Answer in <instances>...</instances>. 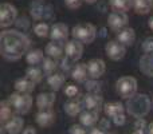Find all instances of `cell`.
<instances>
[{
    "instance_id": "4fadbf2b",
    "label": "cell",
    "mask_w": 153,
    "mask_h": 134,
    "mask_svg": "<svg viewBox=\"0 0 153 134\" xmlns=\"http://www.w3.org/2000/svg\"><path fill=\"white\" fill-rule=\"evenodd\" d=\"M45 54L47 56H50V58L58 61V59H61L62 56H63V54H66V46L61 42H54V40H51V42L47 43V46H46Z\"/></svg>"
},
{
    "instance_id": "f6af8a7d",
    "label": "cell",
    "mask_w": 153,
    "mask_h": 134,
    "mask_svg": "<svg viewBox=\"0 0 153 134\" xmlns=\"http://www.w3.org/2000/svg\"><path fill=\"white\" fill-rule=\"evenodd\" d=\"M85 1H86L87 4H94V3H97V0H85Z\"/></svg>"
},
{
    "instance_id": "f35d334b",
    "label": "cell",
    "mask_w": 153,
    "mask_h": 134,
    "mask_svg": "<svg viewBox=\"0 0 153 134\" xmlns=\"http://www.w3.org/2000/svg\"><path fill=\"white\" fill-rule=\"evenodd\" d=\"M98 127H100V129H102L103 132L108 133V130L110 129V121H109L108 118L100 119V122H98Z\"/></svg>"
},
{
    "instance_id": "ba28073f",
    "label": "cell",
    "mask_w": 153,
    "mask_h": 134,
    "mask_svg": "<svg viewBox=\"0 0 153 134\" xmlns=\"http://www.w3.org/2000/svg\"><path fill=\"white\" fill-rule=\"evenodd\" d=\"M128 15L125 12H111L108 18V24L113 31H117L120 32L121 30L126 28V24H128Z\"/></svg>"
},
{
    "instance_id": "d4e9b609",
    "label": "cell",
    "mask_w": 153,
    "mask_h": 134,
    "mask_svg": "<svg viewBox=\"0 0 153 134\" xmlns=\"http://www.w3.org/2000/svg\"><path fill=\"white\" fill-rule=\"evenodd\" d=\"M45 54L42 50L36 48V50H30L28 54L26 55V61L30 66H38V64L45 62Z\"/></svg>"
},
{
    "instance_id": "7dc6e473",
    "label": "cell",
    "mask_w": 153,
    "mask_h": 134,
    "mask_svg": "<svg viewBox=\"0 0 153 134\" xmlns=\"http://www.w3.org/2000/svg\"><path fill=\"white\" fill-rule=\"evenodd\" d=\"M39 1H43V0H39Z\"/></svg>"
},
{
    "instance_id": "30bf717a",
    "label": "cell",
    "mask_w": 153,
    "mask_h": 134,
    "mask_svg": "<svg viewBox=\"0 0 153 134\" xmlns=\"http://www.w3.org/2000/svg\"><path fill=\"white\" fill-rule=\"evenodd\" d=\"M70 34H71V32H70L67 24H65V23H55L51 26L50 38L54 42H61V43L66 42Z\"/></svg>"
},
{
    "instance_id": "6da1fadb",
    "label": "cell",
    "mask_w": 153,
    "mask_h": 134,
    "mask_svg": "<svg viewBox=\"0 0 153 134\" xmlns=\"http://www.w3.org/2000/svg\"><path fill=\"white\" fill-rule=\"evenodd\" d=\"M30 39L24 32L18 30H3L0 34V54L11 62L19 61L28 54Z\"/></svg>"
},
{
    "instance_id": "52a82bcc",
    "label": "cell",
    "mask_w": 153,
    "mask_h": 134,
    "mask_svg": "<svg viewBox=\"0 0 153 134\" xmlns=\"http://www.w3.org/2000/svg\"><path fill=\"white\" fill-rule=\"evenodd\" d=\"M105 53L111 61L117 62L124 59L125 54H126V47L122 43H120L118 40H110L105 46Z\"/></svg>"
},
{
    "instance_id": "cb8c5ba5",
    "label": "cell",
    "mask_w": 153,
    "mask_h": 134,
    "mask_svg": "<svg viewBox=\"0 0 153 134\" xmlns=\"http://www.w3.org/2000/svg\"><path fill=\"white\" fill-rule=\"evenodd\" d=\"M35 84L32 81H30L27 76H24V78H19L16 79L15 84H13V87H15L16 93H23V94H30V93H32L35 90Z\"/></svg>"
},
{
    "instance_id": "4dcf8cb0",
    "label": "cell",
    "mask_w": 153,
    "mask_h": 134,
    "mask_svg": "<svg viewBox=\"0 0 153 134\" xmlns=\"http://www.w3.org/2000/svg\"><path fill=\"white\" fill-rule=\"evenodd\" d=\"M50 30H51V27H48V24L47 23H38V24H35V27H34V32H35V35L36 36H39V38H46V36H50Z\"/></svg>"
},
{
    "instance_id": "836d02e7",
    "label": "cell",
    "mask_w": 153,
    "mask_h": 134,
    "mask_svg": "<svg viewBox=\"0 0 153 134\" xmlns=\"http://www.w3.org/2000/svg\"><path fill=\"white\" fill-rule=\"evenodd\" d=\"M143 51L145 54H153V36L146 38L145 40L143 42Z\"/></svg>"
},
{
    "instance_id": "b9f144b4",
    "label": "cell",
    "mask_w": 153,
    "mask_h": 134,
    "mask_svg": "<svg viewBox=\"0 0 153 134\" xmlns=\"http://www.w3.org/2000/svg\"><path fill=\"white\" fill-rule=\"evenodd\" d=\"M146 134H153V122L148 126V130H146Z\"/></svg>"
},
{
    "instance_id": "603a6c76",
    "label": "cell",
    "mask_w": 153,
    "mask_h": 134,
    "mask_svg": "<svg viewBox=\"0 0 153 134\" xmlns=\"http://www.w3.org/2000/svg\"><path fill=\"white\" fill-rule=\"evenodd\" d=\"M138 66L144 75L153 78V54H144L140 58Z\"/></svg>"
},
{
    "instance_id": "8d00e7d4",
    "label": "cell",
    "mask_w": 153,
    "mask_h": 134,
    "mask_svg": "<svg viewBox=\"0 0 153 134\" xmlns=\"http://www.w3.org/2000/svg\"><path fill=\"white\" fill-rule=\"evenodd\" d=\"M149 125L146 124V121L144 118H137L134 121V129L136 130H148Z\"/></svg>"
},
{
    "instance_id": "3957f363",
    "label": "cell",
    "mask_w": 153,
    "mask_h": 134,
    "mask_svg": "<svg viewBox=\"0 0 153 134\" xmlns=\"http://www.w3.org/2000/svg\"><path fill=\"white\" fill-rule=\"evenodd\" d=\"M71 36L73 39L79 40L83 44H90L97 36V28L91 23H79L73 27Z\"/></svg>"
},
{
    "instance_id": "83f0119b",
    "label": "cell",
    "mask_w": 153,
    "mask_h": 134,
    "mask_svg": "<svg viewBox=\"0 0 153 134\" xmlns=\"http://www.w3.org/2000/svg\"><path fill=\"white\" fill-rule=\"evenodd\" d=\"M133 8L140 15H146L153 8V0H133Z\"/></svg>"
},
{
    "instance_id": "74e56055",
    "label": "cell",
    "mask_w": 153,
    "mask_h": 134,
    "mask_svg": "<svg viewBox=\"0 0 153 134\" xmlns=\"http://www.w3.org/2000/svg\"><path fill=\"white\" fill-rule=\"evenodd\" d=\"M111 121H113V124L116 125V126H124L125 122H126V117H125V113H124V114H120V115L114 117V118H111Z\"/></svg>"
},
{
    "instance_id": "7a4b0ae2",
    "label": "cell",
    "mask_w": 153,
    "mask_h": 134,
    "mask_svg": "<svg viewBox=\"0 0 153 134\" xmlns=\"http://www.w3.org/2000/svg\"><path fill=\"white\" fill-rule=\"evenodd\" d=\"M151 105L152 102L148 95L144 94V93H137L130 99L126 101L125 109H126V113L129 115L134 117L137 119V118H144L151 111Z\"/></svg>"
},
{
    "instance_id": "7bdbcfd3",
    "label": "cell",
    "mask_w": 153,
    "mask_h": 134,
    "mask_svg": "<svg viewBox=\"0 0 153 134\" xmlns=\"http://www.w3.org/2000/svg\"><path fill=\"white\" fill-rule=\"evenodd\" d=\"M132 134H145V130H133Z\"/></svg>"
},
{
    "instance_id": "4316f807",
    "label": "cell",
    "mask_w": 153,
    "mask_h": 134,
    "mask_svg": "<svg viewBox=\"0 0 153 134\" xmlns=\"http://www.w3.org/2000/svg\"><path fill=\"white\" fill-rule=\"evenodd\" d=\"M109 4L114 12L126 13L133 7V0H109Z\"/></svg>"
},
{
    "instance_id": "e0dca14e",
    "label": "cell",
    "mask_w": 153,
    "mask_h": 134,
    "mask_svg": "<svg viewBox=\"0 0 153 134\" xmlns=\"http://www.w3.org/2000/svg\"><path fill=\"white\" fill-rule=\"evenodd\" d=\"M117 40L125 46V47H130L134 44L136 42V31L132 27H126V28L121 30L117 34Z\"/></svg>"
},
{
    "instance_id": "bcb514c9",
    "label": "cell",
    "mask_w": 153,
    "mask_h": 134,
    "mask_svg": "<svg viewBox=\"0 0 153 134\" xmlns=\"http://www.w3.org/2000/svg\"><path fill=\"white\" fill-rule=\"evenodd\" d=\"M152 103H153V98H152Z\"/></svg>"
},
{
    "instance_id": "8992f818",
    "label": "cell",
    "mask_w": 153,
    "mask_h": 134,
    "mask_svg": "<svg viewBox=\"0 0 153 134\" xmlns=\"http://www.w3.org/2000/svg\"><path fill=\"white\" fill-rule=\"evenodd\" d=\"M18 18V10L11 3H3L0 5V27L8 28L16 21Z\"/></svg>"
},
{
    "instance_id": "7402d4cb",
    "label": "cell",
    "mask_w": 153,
    "mask_h": 134,
    "mask_svg": "<svg viewBox=\"0 0 153 134\" xmlns=\"http://www.w3.org/2000/svg\"><path fill=\"white\" fill-rule=\"evenodd\" d=\"M65 82H66V75L62 71H56V73L48 75V78H47V83L50 86V89L53 90V93L61 90Z\"/></svg>"
},
{
    "instance_id": "e575fe53",
    "label": "cell",
    "mask_w": 153,
    "mask_h": 134,
    "mask_svg": "<svg viewBox=\"0 0 153 134\" xmlns=\"http://www.w3.org/2000/svg\"><path fill=\"white\" fill-rule=\"evenodd\" d=\"M70 134H89L87 129L83 126V125H71L70 126V130H69Z\"/></svg>"
},
{
    "instance_id": "8fae6325",
    "label": "cell",
    "mask_w": 153,
    "mask_h": 134,
    "mask_svg": "<svg viewBox=\"0 0 153 134\" xmlns=\"http://www.w3.org/2000/svg\"><path fill=\"white\" fill-rule=\"evenodd\" d=\"M82 102H83V107L87 110H94L100 113L101 109H103V98L101 94H91V93H87L83 98H82Z\"/></svg>"
},
{
    "instance_id": "1f68e13d",
    "label": "cell",
    "mask_w": 153,
    "mask_h": 134,
    "mask_svg": "<svg viewBox=\"0 0 153 134\" xmlns=\"http://www.w3.org/2000/svg\"><path fill=\"white\" fill-rule=\"evenodd\" d=\"M86 90L91 94H100L101 93V89H102V83L98 82L97 79H91V81H87L86 82Z\"/></svg>"
},
{
    "instance_id": "f546056e",
    "label": "cell",
    "mask_w": 153,
    "mask_h": 134,
    "mask_svg": "<svg viewBox=\"0 0 153 134\" xmlns=\"http://www.w3.org/2000/svg\"><path fill=\"white\" fill-rule=\"evenodd\" d=\"M42 70L45 71V74H47V75H51V74L56 73V70H58V62H56V59H53V58H50V56H47V58L45 59V62L42 63Z\"/></svg>"
},
{
    "instance_id": "9c48e42d",
    "label": "cell",
    "mask_w": 153,
    "mask_h": 134,
    "mask_svg": "<svg viewBox=\"0 0 153 134\" xmlns=\"http://www.w3.org/2000/svg\"><path fill=\"white\" fill-rule=\"evenodd\" d=\"M65 55L73 62H78L83 55V43L76 39L66 42V54Z\"/></svg>"
},
{
    "instance_id": "44dd1931",
    "label": "cell",
    "mask_w": 153,
    "mask_h": 134,
    "mask_svg": "<svg viewBox=\"0 0 153 134\" xmlns=\"http://www.w3.org/2000/svg\"><path fill=\"white\" fill-rule=\"evenodd\" d=\"M125 110L126 109L121 102H108L103 106V113L109 118H114V117L120 115V114H124Z\"/></svg>"
},
{
    "instance_id": "ffe728a7",
    "label": "cell",
    "mask_w": 153,
    "mask_h": 134,
    "mask_svg": "<svg viewBox=\"0 0 153 134\" xmlns=\"http://www.w3.org/2000/svg\"><path fill=\"white\" fill-rule=\"evenodd\" d=\"M71 78L78 83H86L89 76V70H87V63H78L73 67L71 70Z\"/></svg>"
},
{
    "instance_id": "60d3db41",
    "label": "cell",
    "mask_w": 153,
    "mask_h": 134,
    "mask_svg": "<svg viewBox=\"0 0 153 134\" xmlns=\"http://www.w3.org/2000/svg\"><path fill=\"white\" fill-rule=\"evenodd\" d=\"M89 134H108V133H106V132H103V130L102 129H100V127H93V129L91 130H90V133Z\"/></svg>"
},
{
    "instance_id": "ac0fdd59",
    "label": "cell",
    "mask_w": 153,
    "mask_h": 134,
    "mask_svg": "<svg viewBox=\"0 0 153 134\" xmlns=\"http://www.w3.org/2000/svg\"><path fill=\"white\" fill-rule=\"evenodd\" d=\"M79 122H81V125H83L85 127L94 126L97 122H100V113L94 111V110H87V109H85L81 113V115H79Z\"/></svg>"
},
{
    "instance_id": "d6986e66",
    "label": "cell",
    "mask_w": 153,
    "mask_h": 134,
    "mask_svg": "<svg viewBox=\"0 0 153 134\" xmlns=\"http://www.w3.org/2000/svg\"><path fill=\"white\" fill-rule=\"evenodd\" d=\"M5 127L8 134H20L24 130V119L19 115H13L10 121L5 125H3Z\"/></svg>"
},
{
    "instance_id": "277c9868",
    "label": "cell",
    "mask_w": 153,
    "mask_h": 134,
    "mask_svg": "<svg viewBox=\"0 0 153 134\" xmlns=\"http://www.w3.org/2000/svg\"><path fill=\"white\" fill-rule=\"evenodd\" d=\"M8 102L11 103L13 111L16 114H27L32 107V97L23 93H13L8 97Z\"/></svg>"
},
{
    "instance_id": "484cf974",
    "label": "cell",
    "mask_w": 153,
    "mask_h": 134,
    "mask_svg": "<svg viewBox=\"0 0 153 134\" xmlns=\"http://www.w3.org/2000/svg\"><path fill=\"white\" fill-rule=\"evenodd\" d=\"M12 106L8 102V99H4L0 102V122L1 125H5L11 118H12Z\"/></svg>"
},
{
    "instance_id": "d590c367",
    "label": "cell",
    "mask_w": 153,
    "mask_h": 134,
    "mask_svg": "<svg viewBox=\"0 0 153 134\" xmlns=\"http://www.w3.org/2000/svg\"><path fill=\"white\" fill-rule=\"evenodd\" d=\"M83 1L85 0H65V4H66V7L70 8V10H76V8L81 7Z\"/></svg>"
},
{
    "instance_id": "c3c4849f",
    "label": "cell",
    "mask_w": 153,
    "mask_h": 134,
    "mask_svg": "<svg viewBox=\"0 0 153 134\" xmlns=\"http://www.w3.org/2000/svg\"><path fill=\"white\" fill-rule=\"evenodd\" d=\"M110 134H114V133H110Z\"/></svg>"
},
{
    "instance_id": "5bb4252c",
    "label": "cell",
    "mask_w": 153,
    "mask_h": 134,
    "mask_svg": "<svg viewBox=\"0 0 153 134\" xmlns=\"http://www.w3.org/2000/svg\"><path fill=\"white\" fill-rule=\"evenodd\" d=\"M63 110L66 111V114L70 117L81 115V113L83 111V102H82V99H79V98H70L63 105Z\"/></svg>"
},
{
    "instance_id": "f1b7e54d",
    "label": "cell",
    "mask_w": 153,
    "mask_h": 134,
    "mask_svg": "<svg viewBox=\"0 0 153 134\" xmlns=\"http://www.w3.org/2000/svg\"><path fill=\"white\" fill-rule=\"evenodd\" d=\"M43 73H45V71H43L42 68H39L38 66H30L26 70V76L30 79V81L34 82V83H39V82H42V79H43Z\"/></svg>"
},
{
    "instance_id": "5b68a950",
    "label": "cell",
    "mask_w": 153,
    "mask_h": 134,
    "mask_svg": "<svg viewBox=\"0 0 153 134\" xmlns=\"http://www.w3.org/2000/svg\"><path fill=\"white\" fill-rule=\"evenodd\" d=\"M116 90L121 98L130 99L137 94V79L133 76H121L116 83Z\"/></svg>"
},
{
    "instance_id": "ab89813d",
    "label": "cell",
    "mask_w": 153,
    "mask_h": 134,
    "mask_svg": "<svg viewBox=\"0 0 153 134\" xmlns=\"http://www.w3.org/2000/svg\"><path fill=\"white\" fill-rule=\"evenodd\" d=\"M22 134H36V129L34 126H27V127H24Z\"/></svg>"
},
{
    "instance_id": "ee69618b",
    "label": "cell",
    "mask_w": 153,
    "mask_h": 134,
    "mask_svg": "<svg viewBox=\"0 0 153 134\" xmlns=\"http://www.w3.org/2000/svg\"><path fill=\"white\" fill-rule=\"evenodd\" d=\"M148 26H149V28L151 30H153V16L151 19H149V21H148Z\"/></svg>"
},
{
    "instance_id": "9a60e30c",
    "label": "cell",
    "mask_w": 153,
    "mask_h": 134,
    "mask_svg": "<svg viewBox=\"0 0 153 134\" xmlns=\"http://www.w3.org/2000/svg\"><path fill=\"white\" fill-rule=\"evenodd\" d=\"M56 101L54 93H40L36 97V106L39 110H50Z\"/></svg>"
},
{
    "instance_id": "2e32d148",
    "label": "cell",
    "mask_w": 153,
    "mask_h": 134,
    "mask_svg": "<svg viewBox=\"0 0 153 134\" xmlns=\"http://www.w3.org/2000/svg\"><path fill=\"white\" fill-rule=\"evenodd\" d=\"M35 121L40 127H48L54 124L55 121V114H54L53 109L50 110H39L35 117Z\"/></svg>"
},
{
    "instance_id": "7c38bea8",
    "label": "cell",
    "mask_w": 153,
    "mask_h": 134,
    "mask_svg": "<svg viewBox=\"0 0 153 134\" xmlns=\"http://www.w3.org/2000/svg\"><path fill=\"white\" fill-rule=\"evenodd\" d=\"M87 70H89V76L91 79H100L101 76L105 74L106 71V64L102 59L100 58H94V59H90L87 62Z\"/></svg>"
},
{
    "instance_id": "d6a6232c",
    "label": "cell",
    "mask_w": 153,
    "mask_h": 134,
    "mask_svg": "<svg viewBox=\"0 0 153 134\" xmlns=\"http://www.w3.org/2000/svg\"><path fill=\"white\" fill-rule=\"evenodd\" d=\"M65 94H66V97L70 98H78L79 95V89L78 86H75V84H67L66 89H65Z\"/></svg>"
}]
</instances>
